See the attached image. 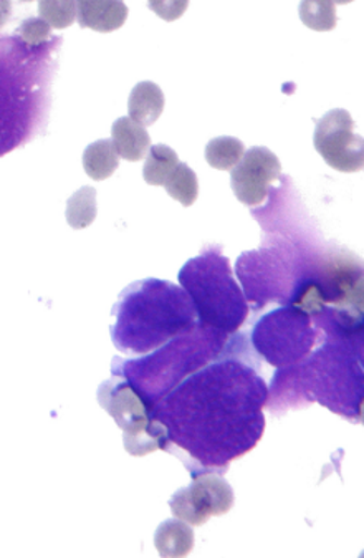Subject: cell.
Wrapping results in <instances>:
<instances>
[{"label":"cell","instance_id":"1","mask_svg":"<svg viewBox=\"0 0 364 558\" xmlns=\"http://www.w3.org/2000/svg\"><path fill=\"white\" fill-rule=\"evenodd\" d=\"M171 398L181 404V426L171 427V441L206 468L226 469L260 441L267 386L239 359L197 372Z\"/></svg>","mask_w":364,"mask_h":558},{"label":"cell","instance_id":"2","mask_svg":"<svg viewBox=\"0 0 364 558\" xmlns=\"http://www.w3.org/2000/svg\"><path fill=\"white\" fill-rule=\"evenodd\" d=\"M327 341L303 362L280 368L271 381L270 410L299 407L300 401H318L347 417L360 421L364 400V372L343 335L325 331Z\"/></svg>","mask_w":364,"mask_h":558},{"label":"cell","instance_id":"3","mask_svg":"<svg viewBox=\"0 0 364 558\" xmlns=\"http://www.w3.org/2000/svg\"><path fill=\"white\" fill-rule=\"evenodd\" d=\"M111 338L120 352H153L197 327L196 307L186 290L146 279L121 292L113 307Z\"/></svg>","mask_w":364,"mask_h":558},{"label":"cell","instance_id":"4","mask_svg":"<svg viewBox=\"0 0 364 558\" xmlns=\"http://www.w3.org/2000/svg\"><path fill=\"white\" fill-rule=\"evenodd\" d=\"M179 283L196 307L203 327L238 333L248 317L245 293L232 276L231 263L220 247H207L179 272Z\"/></svg>","mask_w":364,"mask_h":558},{"label":"cell","instance_id":"5","mask_svg":"<svg viewBox=\"0 0 364 558\" xmlns=\"http://www.w3.org/2000/svg\"><path fill=\"white\" fill-rule=\"evenodd\" d=\"M292 305L310 317L324 311L361 317L364 315V260L347 248H335L310 264L296 289Z\"/></svg>","mask_w":364,"mask_h":558},{"label":"cell","instance_id":"6","mask_svg":"<svg viewBox=\"0 0 364 558\" xmlns=\"http://www.w3.org/2000/svg\"><path fill=\"white\" fill-rule=\"evenodd\" d=\"M227 340L229 335L199 324L194 330L162 345L151 356L131 362L114 359L113 373L117 376H124L128 381L153 375L155 383L161 385L159 388H166L168 391L174 388L172 385L197 372L201 366L214 362L220 352L227 350Z\"/></svg>","mask_w":364,"mask_h":558},{"label":"cell","instance_id":"7","mask_svg":"<svg viewBox=\"0 0 364 558\" xmlns=\"http://www.w3.org/2000/svg\"><path fill=\"white\" fill-rule=\"evenodd\" d=\"M308 267L310 260L303 259L295 248L271 245L244 252L235 264V272L254 311H262L271 302L282 307L292 305Z\"/></svg>","mask_w":364,"mask_h":558},{"label":"cell","instance_id":"8","mask_svg":"<svg viewBox=\"0 0 364 558\" xmlns=\"http://www.w3.org/2000/svg\"><path fill=\"white\" fill-rule=\"evenodd\" d=\"M320 335L306 312L295 305H286L255 324L252 345L270 365L287 368L312 355Z\"/></svg>","mask_w":364,"mask_h":558},{"label":"cell","instance_id":"9","mask_svg":"<svg viewBox=\"0 0 364 558\" xmlns=\"http://www.w3.org/2000/svg\"><path fill=\"white\" fill-rule=\"evenodd\" d=\"M98 403L123 429L124 448L131 456H146L168 448V432L158 423L151 404L126 379H110L98 390Z\"/></svg>","mask_w":364,"mask_h":558},{"label":"cell","instance_id":"10","mask_svg":"<svg viewBox=\"0 0 364 558\" xmlns=\"http://www.w3.org/2000/svg\"><path fill=\"white\" fill-rule=\"evenodd\" d=\"M172 515L194 527L206 524L210 518H219L234 507V490L219 474H194L193 484L178 490L169 500Z\"/></svg>","mask_w":364,"mask_h":558},{"label":"cell","instance_id":"11","mask_svg":"<svg viewBox=\"0 0 364 558\" xmlns=\"http://www.w3.org/2000/svg\"><path fill=\"white\" fill-rule=\"evenodd\" d=\"M313 145L325 162L341 173L364 168V138L354 133V121L347 110L337 108L318 120Z\"/></svg>","mask_w":364,"mask_h":558},{"label":"cell","instance_id":"12","mask_svg":"<svg viewBox=\"0 0 364 558\" xmlns=\"http://www.w3.org/2000/svg\"><path fill=\"white\" fill-rule=\"evenodd\" d=\"M282 174V165L276 153L255 146L245 153L242 161L232 169L231 186L245 206H260L268 196L271 184Z\"/></svg>","mask_w":364,"mask_h":558},{"label":"cell","instance_id":"13","mask_svg":"<svg viewBox=\"0 0 364 558\" xmlns=\"http://www.w3.org/2000/svg\"><path fill=\"white\" fill-rule=\"evenodd\" d=\"M118 155L126 161L136 162L145 158L151 148V138L143 124L136 123L130 117L118 118L111 128Z\"/></svg>","mask_w":364,"mask_h":558},{"label":"cell","instance_id":"14","mask_svg":"<svg viewBox=\"0 0 364 558\" xmlns=\"http://www.w3.org/2000/svg\"><path fill=\"white\" fill-rule=\"evenodd\" d=\"M128 19L123 2H78V24L101 34L118 31Z\"/></svg>","mask_w":364,"mask_h":558},{"label":"cell","instance_id":"15","mask_svg":"<svg viewBox=\"0 0 364 558\" xmlns=\"http://www.w3.org/2000/svg\"><path fill=\"white\" fill-rule=\"evenodd\" d=\"M162 110H165V94L156 83L139 82L131 90L130 100H128L131 120L143 126H151L161 117Z\"/></svg>","mask_w":364,"mask_h":558},{"label":"cell","instance_id":"16","mask_svg":"<svg viewBox=\"0 0 364 558\" xmlns=\"http://www.w3.org/2000/svg\"><path fill=\"white\" fill-rule=\"evenodd\" d=\"M156 550L165 558H182L193 551L194 532L187 522L171 521L162 522L155 534Z\"/></svg>","mask_w":364,"mask_h":558},{"label":"cell","instance_id":"17","mask_svg":"<svg viewBox=\"0 0 364 558\" xmlns=\"http://www.w3.org/2000/svg\"><path fill=\"white\" fill-rule=\"evenodd\" d=\"M118 166H120V155L113 140L92 143L83 151V169L94 181H104L113 177Z\"/></svg>","mask_w":364,"mask_h":558},{"label":"cell","instance_id":"18","mask_svg":"<svg viewBox=\"0 0 364 558\" xmlns=\"http://www.w3.org/2000/svg\"><path fill=\"white\" fill-rule=\"evenodd\" d=\"M178 166L179 158L174 149L169 148L168 145H155L149 149L146 158L143 178L151 186H165Z\"/></svg>","mask_w":364,"mask_h":558},{"label":"cell","instance_id":"19","mask_svg":"<svg viewBox=\"0 0 364 558\" xmlns=\"http://www.w3.org/2000/svg\"><path fill=\"white\" fill-rule=\"evenodd\" d=\"M97 214V190L95 187H82L66 203V222L76 231L94 225Z\"/></svg>","mask_w":364,"mask_h":558},{"label":"cell","instance_id":"20","mask_svg":"<svg viewBox=\"0 0 364 558\" xmlns=\"http://www.w3.org/2000/svg\"><path fill=\"white\" fill-rule=\"evenodd\" d=\"M245 146L241 140L232 138V136H219V138L210 140L206 146V161L214 169L220 171H229L234 169L242 158L245 156Z\"/></svg>","mask_w":364,"mask_h":558},{"label":"cell","instance_id":"21","mask_svg":"<svg viewBox=\"0 0 364 558\" xmlns=\"http://www.w3.org/2000/svg\"><path fill=\"white\" fill-rule=\"evenodd\" d=\"M165 190L172 199L179 201L182 206H193L197 201V194H199L196 173L186 162H179L174 173L166 181Z\"/></svg>","mask_w":364,"mask_h":558},{"label":"cell","instance_id":"22","mask_svg":"<svg viewBox=\"0 0 364 558\" xmlns=\"http://www.w3.org/2000/svg\"><path fill=\"white\" fill-rule=\"evenodd\" d=\"M300 19L306 27L316 32H330L337 27V8L333 2H303L300 5Z\"/></svg>","mask_w":364,"mask_h":558},{"label":"cell","instance_id":"23","mask_svg":"<svg viewBox=\"0 0 364 558\" xmlns=\"http://www.w3.org/2000/svg\"><path fill=\"white\" fill-rule=\"evenodd\" d=\"M38 14L50 27L66 28L78 19V4L75 2H40L38 4Z\"/></svg>","mask_w":364,"mask_h":558},{"label":"cell","instance_id":"24","mask_svg":"<svg viewBox=\"0 0 364 558\" xmlns=\"http://www.w3.org/2000/svg\"><path fill=\"white\" fill-rule=\"evenodd\" d=\"M320 327L324 328L325 331H338V333L343 335L344 340H347L348 345H350L351 352L356 356L364 372V315L353 318V320L348 322L347 325L320 324Z\"/></svg>","mask_w":364,"mask_h":558},{"label":"cell","instance_id":"25","mask_svg":"<svg viewBox=\"0 0 364 558\" xmlns=\"http://www.w3.org/2000/svg\"><path fill=\"white\" fill-rule=\"evenodd\" d=\"M19 34L27 46H40L50 37V25L41 17H31L22 22Z\"/></svg>","mask_w":364,"mask_h":558},{"label":"cell","instance_id":"26","mask_svg":"<svg viewBox=\"0 0 364 558\" xmlns=\"http://www.w3.org/2000/svg\"><path fill=\"white\" fill-rule=\"evenodd\" d=\"M148 8L159 15L162 21H175L186 12L187 2H149Z\"/></svg>","mask_w":364,"mask_h":558},{"label":"cell","instance_id":"27","mask_svg":"<svg viewBox=\"0 0 364 558\" xmlns=\"http://www.w3.org/2000/svg\"><path fill=\"white\" fill-rule=\"evenodd\" d=\"M360 421H361V424H363V426H364V400H363V403H361V408H360Z\"/></svg>","mask_w":364,"mask_h":558}]
</instances>
